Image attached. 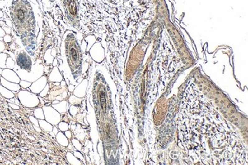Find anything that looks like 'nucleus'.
Segmentation results:
<instances>
[{"label":"nucleus","instance_id":"c85d7f7f","mask_svg":"<svg viewBox=\"0 0 248 165\" xmlns=\"http://www.w3.org/2000/svg\"><path fill=\"white\" fill-rule=\"evenodd\" d=\"M9 106L12 107V108L14 109V110H19L20 109V107L18 105V104H13V103H9Z\"/></svg>","mask_w":248,"mask_h":165},{"label":"nucleus","instance_id":"c756f323","mask_svg":"<svg viewBox=\"0 0 248 165\" xmlns=\"http://www.w3.org/2000/svg\"><path fill=\"white\" fill-rule=\"evenodd\" d=\"M6 34V32H5L4 30H3V28L0 26V38H3Z\"/></svg>","mask_w":248,"mask_h":165},{"label":"nucleus","instance_id":"9b49d317","mask_svg":"<svg viewBox=\"0 0 248 165\" xmlns=\"http://www.w3.org/2000/svg\"><path fill=\"white\" fill-rule=\"evenodd\" d=\"M0 85H2V86H4L5 87H6V88H8V90L12 91L13 92H16L18 91L19 90H21V86L19 85V84L8 82V81L5 79L2 76L1 78H0Z\"/></svg>","mask_w":248,"mask_h":165},{"label":"nucleus","instance_id":"473e14b6","mask_svg":"<svg viewBox=\"0 0 248 165\" xmlns=\"http://www.w3.org/2000/svg\"><path fill=\"white\" fill-rule=\"evenodd\" d=\"M4 18V12L0 9V18Z\"/></svg>","mask_w":248,"mask_h":165},{"label":"nucleus","instance_id":"2eb2a0df","mask_svg":"<svg viewBox=\"0 0 248 165\" xmlns=\"http://www.w3.org/2000/svg\"><path fill=\"white\" fill-rule=\"evenodd\" d=\"M0 94H2V97H4L6 99H11L15 97L16 94H14V92L12 91L8 90V88L5 87L4 86H2V85H0Z\"/></svg>","mask_w":248,"mask_h":165},{"label":"nucleus","instance_id":"f03ea898","mask_svg":"<svg viewBox=\"0 0 248 165\" xmlns=\"http://www.w3.org/2000/svg\"><path fill=\"white\" fill-rule=\"evenodd\" d=\"M82 51L77 35L71 31L63 34L60 46V63L59 69L63 74L66 82L77 85L82 81L83 60Z\"/></svg>","mask_w":248,"mask_h":165},{"label":"nucleus","instance_id":"6e6552de","mask_svg":"<svg viewBox=\"0 0 248 165\" xmlns=\"http://www.w3.org/2000/svg\"><path fill=\"white\" fill-rule=\"evenodd\" d=\"M48 83V77H47L46 75H42L40 78H38V80L32 82L31 85L28 87V90L38 95V94L41 92V91L44 88V87L46 86Z\"/></svg>","mask_w":248,"mask_h":165},{"label":"nucleus","instance_id":"c9c22d12","mask_svg":"<svg viewBox=\"0 0 248 165\" xmlns=\"http://www.w3.org/2000/svg\"><path fill=\"white\" fill-rule=\"evenodd\" d=\"M2 70H3L2 69H1V68H0V75H2Z\"/></svg>","mask_w":248,"mask_h":165},{"label":"nucleus","instance_id":"f704fd0d","mask_svg":"<svg viewBox=\"0 0 248 165\" xmlns=\"http://www.w3.org/2000/svg\"><path fill=\"white\" fill-rule=\"evenodd\" d=\"M57 103H59V100H54L53 102H52V104H57Z\"/></svg>","mask_w":248,"mask_h":165},{"label":"nucleus","instance_id":"ddd939ff","mask_svg":"<svg viewBox=\"0 0 248 165\" xmlns=\"http://www.w3.org/2000/svg\"><path fill=\"white\" fill-rule=\"evenodd\" d=\"M51 106L55 109V110L58 111L60 114H63V113H65L67 110L68 104H67V101L63 100H61V101H59V103H57V104H51Z\"/></svg>","mask_w":248,"mask_h":165},{"label":"nucleus","instance_id":"423d86ee","mask_svg":"<svg viewBox=\"0 0 248 165\" xmlns=\"http://www.w3.org/2000/svg\"><path fill=\"white\" fill-rule=\"evenodd\" d=\"M44 114V119L52 124L53 126H57L61 121V114L55 110L52 106L44 105L42 107Z\"/></svg>","mask_w":248,"mask_h":165},{"label":"nucleus","instance_id":"20e7f679","mask_svg":"<svg viewBox=\"0 0 248 165\" xmlns=\"http://www.w3.org/2000/svg\"><path fill=\"white\" fill-rule=\"evenodd\" d=\"M53 85V86H50L48 94L46 96L45 100H48V101L57 100L59 101L65 100L67 97V91L66 87V82L62 80L60 82H50Z\"/></svg>","mask_w":248,"mask_h":165},{"label":"nucleus","instance_id":"2f4dec72","mask_svg":"<svg viewBox=\"0 0 248 165\" xmlns=\"http://www.w3.org/2000/svg\"><path fill=\"white\" fill-rule=\"evenodd\" d=\"M73 89H74V85H71V84H70V85H69V86H68V90L70 91H73Z\"/></svg>","mask_w":248,"mask_h":165},{"label":"nucleus","instance_id":"39448f33","mask_svg":"<svg viewBox=\"0 0 248 165\" xmlns=\"http://www.w3.org/2000/svg\"><path fill=\"white\" fill-rule=\"evenodd\" d=\"M17 96L21 105L27 108H36L39 106V96L30 91L19 90Z\"/></svg>","mask_w":248,"mask_h":165},{"label":"nucleus","instance_id":"4468645a","mask_svg":"<svg viewBox=\"0 0 248 165\" xmlns=\"http://www.w3.org/2000/svg\"><path fill=\"white\" fill-rule=\"evenodd\" d=\"M38 123H39V127L41 129V130H44V132H51L54 128V126L45 119H38Z\"/></svg>","mask_w":248,"mask_h":165},{"label":"nucleus","instance_id":"393cba45","mask_svg":"<svg viewBox=\"0 0 248 165\" xmlns=\"http://www.w3.org/2000/svg\"><path fill=\"white\" fill-rule=\"evenodd\" d=\"M59 132L58 128H57L56 126H54L53 129H52L51 132H50L49 133H50V135H51V136H53V137H55V136H56V135L57 134V132Z\"/></svg>","mask_w":248,"mask_h":165},{"label":"nucleus","instance_id":"b1692460","mask_svg":"<svg viewBox=\"0 0 248 165\" xmlns=\"http://www.w3.org/2000/svg\"><path fill=\"white\" fill-rule=\"evenodd\" d=\"M3 41H4V43H11V42L12 41V38L11 35L7 34V33H6V34L3 37Z\"/></svg>","mask_w":248,"mask_h":165},{"label":"nucleus","instance_id":"f3484780","mask_svg":"<svg viewBox=\"0 0 248 165\" xmlns=\"http://www.w3.org/2000/svg\"><path fill=\"white\" fill-rule=\"evenodd\" d=\"M8 58V54L6 53H0V68L4 69H6V60Z\"/></svg>","mask_w":248,"mask_h":165},{"label":"nucleus","instance_id":"7ed1b4c3","mask_svg":"<svg viewBox=\"0 0 248 165\" xmlns=\"http://www.w3.org/2000/svg\"><path fill=\"white\" fill-rule=\"evenodd\" d=\"M14 54L15 67L13 70L21 80L32 83L44 75V66L41 60H35L34 56L25 48L20 47L16 49Z\"/></svg>","mask_w":248,"mask_h":165},{"label":"nucleus","instance_id":"9d476101","mask_svg":"<svg viewBox=\"0 0 248 165\" xmlns=\"http://www.w3.org/2000/svg\"><path fill=\"white\" fill-rule=\"evenodd\" d=\"M48 80V82H60L62 80H63L61 72L57 68V66H54L53 69L49 74Z\"/></svg>","mask_w":248,"mask_h":165},{"label":"nucleus","instance_id":"5701e85b","mask_svg":"<svg viewBox=\"0 0 248 165\" xmlns=\"http://www.w3.org/2000/svg\"><path fill=\"white\" fill-rule=\"evenodd\" d=\"M29 119L31 120V122L32 123L34 126H37V127H39V123H38V119H37L36 117H35V116H30Z\"/></svg>","mask_w":248,"mask_h":165},{"label":"nucleus","instance_id":"e433bc0d","mask_svg":"<svg viewBox=\"0 0 248 165\" xmlns=\"http://www.w3.org/2000/svg\"><path fill=\"white\" fill-rule=\"evenodd\" d=\"M0 78H1V75H0Z\"/></svg>","mask_w":248,"mask_h":165},{"label":"nucleus","instance_id":"7c9ffc66","mask_svg":"<svg viewBox=\"0 0 248 165\" xmlns=\"http://www.w3.org/2000/svg\"><path fill=\"white\" fill-rule=\"evenodd\" d=\"M65 136H67V139H71V136H72V135H71V132H70V131H68V130H67V131H65Z\"/></svg>","mask_w":248,"mask_h":165},{"label":"nucleus","instance_id":"a211bd4d","mask_svg":"<svg viewBox=\"0 0 248 165\" xmlns=\"http://www.w3.org/2000/svg\"><path fill=\"white\" fill-rule=\"evenodd\" d=\"M51 50L52 49H49L48 50H47L46 53H45L44 60L46 61L47 64H51L53 63L54 60V57L51 54Z\"/></svg>","mask_w":248,"mask_h":165},{"label":"nucleus","instance_id":"dca6fc26","mask_svg":"<svg viewBox=\"0 0 248 165\" xmlns=\"http://www.w3.org/2000/svg\"><path fill=\"white\" fill-rule=\"evenodd\" d=\"M34 116L38 119H44V114L42 107H36L33 112Z\"/></svg>","mask_w":248,"mask_h":165},{"label":"nucleus","instance_id":"72a5a7b5","mask_svg":"<svg viewBox=\"0 0 248 165\" xmlns=\"http://www.w3.org/2000/svg\"><path fill=\"white\" fill-rule=\"evenodd\" d=\"M52 64H53L54 66H57V60H56V59H55V60H54V61H53V63H52Z\"/></svg>","mask_w":248,"mask_h":165},{"label":"nucleus","instance_id":"4be33fe9","mask_svg":"<svg viewBox=\"0 0 248 165\" xmlns=\"http://www.w3.org/2000/svg\"><path fill=\"white\" fill-rule=\"evenodd\" d=\"M19 85L21 86V88L28 89L31 85V82H27V81L25 80H21L19 82Z\"/></svg>","mask_w":248,"mask_h":165},{"label":"nucleus","instance_id":"412c9836","mask_svg":"<svg viewBox=\"0 0 248 165\" xmlns=\"http://www.w3.org/2000/svg\"><path fill=\"white\" fill-rule=\"evenodd\" d=\"M49 90H50V86H49V83H48L46 86L44 87V88L41 91V92H40L39 94H38V96H39L40 97H43L44 98V97H45L48 94Z\"/></svg>","mask_w":248,"mask_h":165},{"label":"nucleus","instance_id":"aec40b11","mask_svg":"<svg viewBox=\"0 0 248 165\" xmlns=\"http://www.w3.org/2000/svg\"><path fill=\"white\" fill-rule=\"evenodd\" d=\"M57 126V128H58L59 130L61 131V132H65V131L68 130L69 129L68 124H67L66 122H63V121H60Z\"/></svg>","mask_w":248,"mask_h":165},{"label":"nucleus","instance_id":"a878e982","mask_svg":"<svg viewBox=\"0 0 248 165\" xmlns=\"http://www.w3.org/2000/svg\"><path fill=\"white\" fill-rule=\"evenodd\" d=\"M6 51V44L2 40H0V53Z\"/></svg>","mask_w":248,"mask_h":165},{"label":"nucleus","instance_id":"0eeeda50","mask_svg":"<svg viewBox=\"0 0 248 165\" xmlns=\"http://www.w3.org/2000/svg\"><path fill=\"white\" fill-rule=\"evenodd\" d=\"M75 2L76 0H60L66 18L68 21H71V23H73L74 18L77 16V6Z\"/></svg>","mask_w":248,"mask_h":165},{"label":"nucleus","instance_id":"cd10ccee","mask_svg":"<svg viewBox=\"0 0 248 165\" xmlns=\"http://www.w3.org/2000/svg\"><path fill=\"white\" fill-rule=\"evenodd\" d=\"M2 28H3V30L5 31V32H6V33H7V34H11L12 33V29L11 28H9V27L4 26V27H2Z\"/></svg>","mask_w":248,"mask_h":165},{"label":"nucleus","instance_id":"f257e3e1","mask_svg":"<svg viewBox=\"0 0 248 165\" xmlns=\"http://www.w3.org/2000/svg\"><path fill=\"white\" fill-rule=\"evenodd\" d=\"M5 8L12 23V31L28 53L35 56L40 23L34 4L29 0H9Z\"/></svg>","mask_w":248,"mask_h":165},{"label":"nucleus","instance_id":"f8f14e48","mask_svg":"<svg viewBox=\"0 0 248 165\" xmlns=\"http://www.w3.org/2000/svg\"><path fill=\"white\" fill-rule=\"evenodd\" d=\"M55 138H56V140L57 142H58L60 145L63 146V147H67V146H68L69 140L63 132L60 131V132H57Z\"/></svg>","mask_w":248,"mask_h":165},{"label":"nucleus","instance_id":"bb28decb","mask_svg":"<svg viewBox=\"0 0 248 165\" xmlns=\"http://www.w3.org/2000/svg\"><path fill=\"white\" fill-rule=\"evenodd\" d=\"M9 0H0V8H4Z\"/></svg>","mask_w":248,"mask_h":165},{"label":"nucleus","instance_id":"6ab92c4d","mask_svg":"<svg viewBox=\"0 0 248 165\" xmlns=\"http://www.w3.org/2000/svg\"><path fill=\"white\" fill-rule=\"evenodd\" d=\"M6 69H13L15 67V60H13L12 57L8 56L6 60Z\"/></svg>","mask_w":248,"mask_h":165},{"label":"nucleus","instance_id":"1a4fd4ad","mask_svg":"<svg viewBox=\"0 0 248 165\" xmlns=\"http://www.w3.org/2000/svg\"><path fill=\"white\" fill-rule=\"evenodd\" d=\"M1 76L3 77L5 79H6L8 82H14V83L19 84L20 81H21V79L17 75L16 72L13 69H4L2 70V72Z\"/></svg>","mask_w":248,"mask_h":165}]
</instances>
